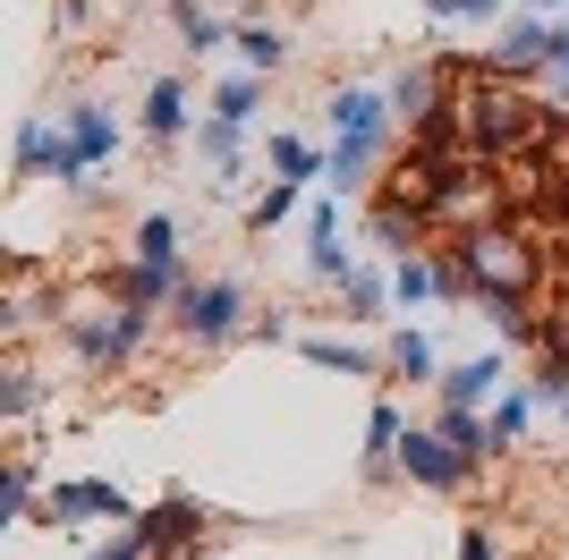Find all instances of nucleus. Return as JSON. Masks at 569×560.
<instances>
[{
	"instance_id": "nucleus-1",
	"label": "nucleus",
	"mask_w": 569,
	"mask_h": 560,
	"mask_svg": "<svg viewBox=\"0 0 569 560\" xmlns=\"http://www.w3.org/2000/svg\"><path fill=\"white\" fill-rule=\"evenodd\" d=\"M60 331H69V349L86 357V366H102V373H119L128 357L144 349V331H153V306H102V314H60Z\"/></svg>"
},
{
	"instance_id": "nucleus-2",
	"label": "nucleus",
	"mask_w": 569,
	"mask_h": 560,
	"mask_svg": "<svg viewBox=\"0 0 569 560\" xmlns=\"http://www.w3.org/2000/svg\"><path fill=\"white\" fill-rule=\"evenodd\" d=\"M170 314H179V340H188V349H221V340L247 331V289H238V280H188Z\"/></svg>"
},
{
	"instance_id": "nucleus-3",
	"label": "nucleus",
	"mask_w": 569,
	"mask_h": 560,
	"mask_svg": "<svg viewBox=\"0 0 569 560\" xmlns=\"http://www.w3.org/2000/svg\"><path fill=\"white\" fill-rule=\"evenodd\" d=\"M400 476H408V484H426V492H468L476 476H485V459H468L459 442H442L433 424H408V442H400Z\"/></svg>"
},
{
	"instance_id": "nucleus-4",
	"label": "nucleus",
	"mask_w": 569,
	"mask_h": 560,
	"mask_svg": "<svg viewBox=\"0 0 569 560\" xmlns=\"http://www.w3.org/2000/svg\"><path fill=\"white\" fill-rule=\"evenodd\" d=\"M545 128V111L527 102V93H476L468 102V144L476 153H510V144H527Z\"/></svg>"
},
{
	"instance_id": "nucleus-5",
	"label": "nucleus",
	"mask_w": 569,
	"mask_h": 560,
	"mask_svg": "<svg viewBox=\"0 0 569 560\" xmlns=\"http://www.w3.org/2000/svg\"><path fill=\"white\" fill-rule=\"evenodd\" d=\"M204 527H213V510H204V501H188V492H170V501L137 510V536L153 543V560H196Z\"/></svg>"
},
{
	"instance_id": "nucleus-6",
	"label": "nucleus",
	"mask_w": 569,
	"mask_h": 560,
	"mask_svg": "<svg viewBox=\"0 0 569 560\" xmlns=\"http://www.w3.org/2000/svg\"><path fill=\"white\" fill-rule=\"evenodd\" d=\"M86 518H137L119 484H94V476H69V484L43 492V518L34 527H86Z\"/></svg>"
},
{
	"instance_id": "nucleus-7",
	"label": "nucleus",
	"mask_w": 569,
	"mask_h": 560,
	"mask_svg": "<svg viewBox=\"0 0 569 560\" xmlns=\"http://www.w3.org/2000/svg\"><path fill=\"white\" fill-rule=\"evenodd\" d=\"M307 272L323 280V289H340V280L357 272V256L340 247V187H332V196H323V204L307 212Z\"/></svg>"
},
{
	"instance_id": "nucleus-8",
	"label": "nucleus",
	"mask_w": 569,
	"mask_h": 560,
	"mask_svg": "<svg viewBox=\"0 0 569 560\" xmlns=\"http://www.w3.org/2000/svg\"><path fill=\"white\" fill-rule=\"evenodd\" d=\"M137 128H144V144H179V137H196L188 86H179V77H153V86H144V111H137Z\"/></svg>"
},
{
	"instance_id": "nucleus-9",
	"label": "nucleus",
	"mask_w": 569,
	"mask_h": 560,
	"mask_svg": "<svg viewBox=\"0 0 569 560\" xmlns=\"http://www.w3.org/2000/svg\"><path fill=\"white\" fill-rule=\"evenodd\" d=\"M111 289L128 306H179V289H188V263H144V256H128L111 272Z\"/></svg>"
},
{
	"instance_id": "nucleus-10",
	"label": "nucleus",
	"mask_w": 569,
	"mask_h": 560,
	"mask_svg": "<svg viewBox=\"0 0 569 560\" xmlns=\"http://www.w3.org/2000/svg\"><path fill=\"white\" fill-rule=\"evenodd\" d=\"M366 230H375V247H382V256H417V247H426V204L391 187V196L375 204V221H366Z\"/></svg>"
},
{
	"instance_id": "nucleus-11",
	"label": "nucleus",
	"mask_w": 569,
	"mask_h": 560,
	"mask_svg": "<svg viewBox=\"0 0 569 560\" xmlns=\"http://www.w3.org/2000/svg\"><path fill=\"white\" fill-rule=\"evenodd\" d=\"M400 442H408V417L391 408V399H375V417H366V459H357V476H366V484L400 476Z\"/></svg>"
},
{
	"instance_id": "nucleus-12",
	"label": "nucleus",
	"mask_w": 569,
	"mask_h": 560,
	"mask_svg": "<svg viewBox=\"0 0 569 560\" xmlns=\"http://www.w3.org/2000/svg\"><path fill=\"white\" fill-rule=\"evenodd\" d=\"M332 137H391V93H366V86H340L332 102Z\"/></svg>"
},
{
	"instance_id": "nucleus-13",
	"label": "nucleus",
	"mask_w": 569,
	"mask_h": 560,
	"mask_svg": "<svg viewBox=\"0 0 569 560\" xmlns=\"http://www.w3.org/2000/svg\"><path fill=\"white\" fill-rule=\"evenodd\" d=\"M552 43H561V26L545 18V9H527L519 26H510V34H501V69H552Z\"/></svg>"
},
{
	"instance_id": "nucleus-14",
	"label": "nucleus",
	"mask_w": 569,
	"mask_h": 560,
	"mask_svg": "<svg viewBox=\"0 0 569 560\" xmlns=\"http://www.w3.org/2000/svg\"><path fill=\"white\" fill-rule=\"evenodd\" d=\"M60 153H69V128H51L43 111H26L18 119V179H51Z\"/></svg>"
},
{
	"instance_id": "nucleus-15",
	"label": "nucleus",
	"mask_w": 569,
	"mask_h": 560,
	"mask_svg": "<svg viewBox=\"0 0 569 560\" xmlns=\"http://www.w3.org/2000/svg\"><path fill=\"white\" fill-rule=\"evenodd\" d=\"M501 366H510L501 349H485V357H459V366L442 373V399H459V408H485V399L501 391Z\"/></svg>"
},
{
	"instance_id": "nucleus-16",
	"label": "nucleus",
	"mask_w": 569,
	"mask_h": 560,
	"mask_svg": "<svg viewBox=\"0 0 569 560\" xmlns=\"http://www.w3.org/2000/svg\"><path fill=\"white\" fill-rule=\"evenodd\" d=\"M69 144H77V153H86V162H111V153H119V119L111 111H102V102H69Z\"/></svg>"
},
{
	"instance_id": "nucleus-17",
	"label": "nucleus",
	"mask_w": 569,
	"mask_h": 560,
	"mask_svg": "<svg viewBox=\"0 0 569 560\" xmlns=\"http://www.w3.org/2000/svg\"><path fill=\"white\" fill-rule=\"evenodd\" d=\"M298 349H307V366H323V373H357V382H375V373H391V366H382L375 349H349V340H332V331H307Z\"/></svg>"
},
{
	"instance_id": "nucleus-18",
	"label": "nucleus",
	"mask_w": 569,
	"mask_h": 560,
	"mask_svg": "<svg viewBox=\"0 0 569 560\" xmlns=\"http://www.w3.org/2000/svg\"><path fill=\"white\" fill-rule=\"evenodd\" d=\"M170 26H179V51H188V60H204V51L238 43V34L213 18V9H204V0H170Z\"/></svg>"
},
{
	"instance_id": "nucleus-19",
	"label": "nucleus",
	"mask_w": 569,
	"mask_h": 560,
	"mask_svg": "<svg viewBox=\"0 0 569 560\" xmlns=\"http://www.w3.org/2000/svg\"><path fill=\"white\" fill-rule=\"evenodd\" d=\"M433 433H442V442H459L468 459H493V450H501L493 417H476V408H459V399H442V417H433Z\"/></svg>"
},
{
	"instance_id": "nucleus-20",
	"label": "nucleus",
	"mask_w": 569,
	"mask_h": 560,
	"mask_svg": "<svg viewBox=\"0 0 569 560\" xmlns=\"http://www.w3.org/2000/svg\"><path fill=\"white\" fill-rule=\"evenodd\" d=\"M442 111V77L433 69H400L391 77V119H400V128H417V119H433Z\"/></svg>"
},
{
	"instance_id": "nucleus-21",
	"label": "nucleus",
	"mask_w": 569,
	"mask_h": 560,
	"mask_svg": "<svg viewBox=\"0 0 569 560\" xmlns=\"http://www.w3.org/2000/svg\"><path fill=\"white\" fill-rule=\"evenodd\" d=\"M340 306H349V323H382V306H391V272L357 263V272L340 280Z\"/></svg>"
},
{
	"instance_id": "nucleus-22",
	"label": "nucleus",
	"mask_w": 569,
	"mask_h": 560,
	"mask_svg": "<svg viewBox=\"0 0 569 560\" xmlns=\"http://www.w3.org/2000/svg\"><path fill=\"white\" fill-rule=\"evenodd\" d=\"M391 298L400 306H426V298H442V263L417 247V256H391Z\"/></svg>"
},
{
	"instance_id": "nucleus-23",
	"label": "nucleus",
	"mask_w": 569,
	"mask_h": 560,
	"mask_svg": "<svg viewBox=\"0 0 569 560\" xmlns=\"http://www.w3.org/2000/svg\"><path fill=\"white\" fill-rule=\"evenodd\" d=\"M536 408H545V399H536V382H510V391L493 399V433H501V450H519V442H527Z\"/></svg>"
},
{
	"instance_id": "nucleus-24",
	"label": "nucleus",
	"mask_w": 569,
	"mask_h": 560,
	"mask_svg": "<svg viewBox=\"0 0 569 560\" xmlns=\"http://www.w3.org/2000/svg\"><path fill=\"white\" fill-rule=\"evenodd\" d=\"M382 366L400 373V382H442V373H433V340H426V331H391Z\"/></svg>"
},
{
	"instance_id": "nucleus-25",
	"label": "nucleus",
	"mask_w": 569,
	"mask_h": 560,
	"mask_svg": "<svg viewBox=\"0 0 569 560\" xmlns=\"http://www.w3.org/2000/svg\"><path fill=\"white\" fill-rule=\"evenodd\" d=\"M298 187H307V179H272V187H263L256 204H247V238H272V230H281L289 212H298Z\"/></svg>"
},
{
	"instance_id": "nucleus-26",
	"label": "nucleus",
	"mask_w": 569,
	"mask_h": 560,
	"mask_svg": "<svg viewBox=\"0 0 569 560\" xmlns=\"http://www.w3.org/2000/svg\"><path fill=\"white\" fill-rule=\"evenodd\" d=\"M238 60H247L256 77L289 69V34H281V26H238Z\"/></svg>"
},
{
	"instance_id": "nucleus-27",
	"label": "nucleus",
	"mask_w": 569,
	"mask_h": 560,
	"mask_svg": "<svg viewBox=\"0 0 569 560\" xmlns=\"http://www.w3.org/2000/svg\"><path fill=\"white\" fill-rule=\"evenodd\" d=\"M375 162H382V137H332V170H323V179H332V187H357Z\"/></svg>"
},
{
	"instance_id": "nucleus-28",
	"label": "nucleus",
	"mask_w": 569,
	"mask_h": 560,
	"mask_svg": "<svg viewBox=\"0 0 569 560\" xmlns=\"http://www.w3.org/2000/svg\"><path fill=\"white\" fill-rule=\"evenodd\" d=\"M9 518H18V527H34V518H43V484H34V450H18V459H9Z\"/></svg>"
},
{
	"instance_id": "nucleus-29",
	"label": "nucleus",
	"mask_w": 569,
	"mask_h": 560,
	"mask_svg": "<svg viewBox=\"0 0 569 560\" xmlns=\"http://www.w3.org/2000/svg\"><path fill=\"white\" fill-rule=\"evenodd\" d=\"M128 247H137L144 263H179V221H170V212H144V221H137V238H128Z\"/></svg>"
},
{
	"instance_id": "nucleus-30",
	"label": "nucleus",
	"mask_w": 569,
	"mask_h": 560,
	"mask_svg": "<svg viewBox=\"0 0 569 560\" xmlns=\"http://www.w3.org/2000/svg\"><path fill=\"white\" fill-rule=\"evenodd\" d=\"M272 170H281V179H323L332 153H315L307 137H272Z\"/></svg>"
},
{
	"instance_id": "nucleus-31",
	"label": "nucleus",
	"mask_w": 569,
	"mask_h": 560,
	"mask_svg": "<svg viewBox=\"0 0 569 560\" xmlns=\"http://www.w3.org/2000/svg\"><path fill=\"white\" fill-rule=\"evenodd\" d=\"M256 102H263V77H256V69L230 77V86L213 93V111H221V119H238V128H256Z\"/></svg>"
},
{
	"instance_id": "nucleus-32",
	"label": "nucleus",
	"mask_w": 569,
	"mask_h": 560,
	"mask_svg": "<svg viewBox=\"0 0 569 560\" xmlns=\"http://www.w3.org/2000/svg\"><path fill=\"white\" fill-rule=\"evenodd\" d=\"M34 399H43V382H34L26 366H9V373H0V417H9V424H18L26 408H34Z\"/></svg>"
},
{
	"instance_id": "nucleus-33",
	"label": "nucleus",
	"mask_w": 569,
	"mask_h": 560,
	"mask_svg": "<svg viewBox=\"0 0 569 560\" xmlns=\"http://www.w3.org/2000/svg\"><path fill=\"white\" fill-rule=\"evenodd\" d=\"M94 560H153V543H144V536H137V518H119V536H111V543H102V552H94Z\"/></svg>"
},
{
	"instance_id": "nucleus-34",
	"label": "nucleus",
	"mask_w": 569,
	"mask_h": 560,
	"mask_svg": "<svg viewBox=\"0 0 569 560\" xmlns=\"http://www.w3.org/2000/svg\"><path fill=\"white\" fill-rule=\"evenodd\" d=\"M459 560H501V543H493V527H468V536H459Z\"/></svg>"
},
{
	"instance_id": "nucleus-35",
	"label": "nucleus",
	"mask_w": 569,
	"mask_h": 560,
	"mask_svg": "<svg viewBox=\"0 0 569 560\" xmlns=\"http://www.w3.org/2000/svg\"><path fill=\"white\" fill-rule=\"evenodd\" d=\"M545 77H552V86L569 93V26H561V43H552V69H545Z\"/></svg>"
},
{
	"instance_id": "nucleus-36",
	"label": "nucleus",
	"mask_w": 569,
	"mask_h": 560,
	"mask_svg": "<svg viewBox=\"0 0 569 560\" xmlns=\"http://www.w3.org/2000/svg\"><path fill=\"white\" fill-rule=\"evenodd\" d=\"M426 9H433V18H442V26H451V18L468 26V0H426Z\"/></svg>"
},
{
	"instance_id": "nucleus-37",
	"label": "nucleus",
	"mask_w": 569,
	"mask_h": 560,
	"mask_svg": "<svg viewBox=\"0 0 569 560\" xmlns=\"http://www.w3.org/2000/svg\"><path fill=\"white\" fill-rule=\"evenodd\" d=\"M485 18H501V0H468V26H485Z\"/></svg>"
},
{
	"instance_id": "nucleus-38",
	"label": "nucleus",
	"mask_w": 569,
	"mask_h": 560,
	"mask_svg": "<svg viewBox=\"0 0 569 560\" xmlns=\"http://www.w3.org/2000/svg\"><path fill=\"white\" fill-rule=\"evenodd\" d=\"M527 9H545V18H552V9H561V0H527Z\"/></svg>"
},
{
	"instance_id": "nucleus-39",
	"label": "nucleus",
	"mask_w": 569,
	"mask_h": 560,
	"mask_svg": "<svg viewBox=\"0 0 569 560\" xmlns=\"http://www.w3.org/2000/svg\"><path fill=\"white\" fill-rule=\"evenodd\" d=\"M561 417H569V391H561Z\"/></svg>"
}]
</instances>
